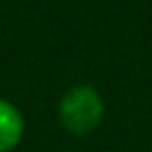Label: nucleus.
<instances>
[{
  "label": "nucleus",
  "instance_id": "nucleus-1",
  "mask_svg": "<svg viewBox=\"0 0 152 152\" xmlns=\"http://www.w3.org/2000/svg\"><path fill=\"white\" fill-rule=\"evenodd\" d=\"M57 119L71 135H88L100 128L104 119V97L90 83H76L62 93L57 102Z\"/></svg>",
  "mask_w": 152,
  "mask_h": 152
},
{
  "label": "nucleus",
  "instance_id": "nucleus-2",
  "mask_svg": "<svg viewBox=\"0 0 152 152\" xmlns=\"http://www.w3.org/2000/svg\"><path fill=\"white\" fill-rule=\"evenodd\" d=\"M26 133V119L21 109L7 100L0 97V152H14Z\"/></svg>",
  "mask_w": 152,
  "mask_h": 152
}]
</instances>
